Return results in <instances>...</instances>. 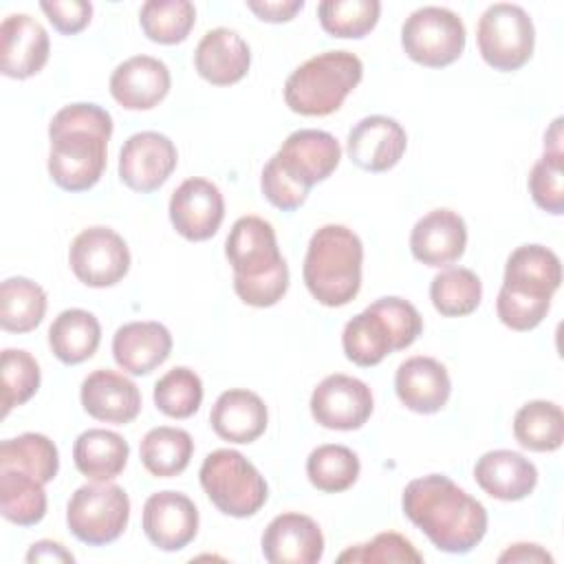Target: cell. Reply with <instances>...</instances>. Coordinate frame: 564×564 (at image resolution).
<instances>
[{"mask_svg": "<svg viewBox=\"0 0 564 564\" xmlns=\"http://www.w3.org/2000/svg\"><path fill=\"white\" fill-rule=\"evenodd\" d=\"M405 518L445 553H469L487 533V509L445 474H427L405 485Z\"/></svg>", "mask_w": 564, "mask_h": 564, "instance_id": "6da1fadb", "label": "cell"}, {"mask_svg": "<svg viewBox=\"0 0 564 564\" xmlns=\"http://www.w3.org/2000/svg\"><path fill=\"white\" fill-rule=\"evenodd\" d=\"M112 117L97 104H68L48 123V174L66 192L95 187L106 170Z\"/></svg>", "mask_w": 564, "mask_h": 564, "instance_id": "7a4b0ae2", "label": "cell"}, {"mask_svg": "<svg viewBox=\"0 0 564 564\" xmlns=\"http://www.w3.org/2000/svg\"><path fill=\"white\" fill-rule=\"evenodd\" d=\"M225 256L234 269V291L245 304L267 308L282 300L289 267L271 223L260 216L238 218L225 240Z\"/></svg>", "mask_w": 564, "mask_h": 564, "instance_id": "3957f363", "label": "cell"}, {"mask_svg": "<svg viewBox=\"0 0 564 564\" xmlns=\"http://www.w3.org/2000/svg\"><path fill=\"white\" fill-rule=\"evenodd\" d=\"M364 245L344 225L319 227L308 242L304 258V284L324 306H346L361 289Z\"/></svg>", "mask_w": 564, "mask_h": 564, "instance_id": "277c9868", "label": "cell"}, {"mask_svg": "<svg viewBox=\"0 0 564 564\" xmlns=\"http://www.w3.org/2000/svg\"><path fill=\"white\" fill-rule=\"evenodd\" d=\"M423 330V319L414 304L403 297H379L350 322L341 333V346L346 357L370 368L383 361L386 355L403 350L416 341Z\"/></svg>", "mask_w": 564, "mask_h": 564, "instance_id": "5b68a950", "label": "cell"}, {"mask_svg": "<svg viewBox=\"0 0 564 564\" xmlns=\"http://www.w3.org/2000/svg\"><path fill=\"white\" fill-rule=\"evenodd\" d=\"M364 75L350 51H324L300 64L284 82L286 106L304 117H326L341 108Z\"/></svg>", "mask_w": 564, "mask_h": 564, "instance_id": "8992f818", "label": "cell"}, {"mask_svg": "<svg viewBox=\"0 0 564 564\" xmlns=\"http://www.w3.org/2000/svg\"><path fill=\"white\" fill-rule=\"evenodd\" d=\"M198 478L212 505L231 518H249L258 513L269 496L262 474L236 449H216L207 454Z\"/></svg>", "mask_w": 564, "mask_h": 564, "instance_id": "52a82bcc", "label": "cell"}, {"mask_svg": "<svg viewBox=\"0 0 564 564\" xmlns=\"http://www.w3.org/2000/svg\"><path fill=\"white\" fill-rule=\"evenodd\" d=\"M130 518V498L115 482H90L75 489L66 505L70 533L90 546L115 542Z\"/></svg>", "mask_w": 564, "mask_h": 564, "instance_id": "ba28073f", "label": "cell"}, {"mask_svg": "<svg viewBox=\"0 0 564 564\" xmlns=\"http://www.w3.org/2000/svg\"><path fill=\"white\" fill-rule=\"evenodd\" d=\"M476 42L482 59L502 73L524 66L535 46V29L529 13L511 2H496L478 20Z\"/></svg>", "mask_w": 564, "mask_h": 564, "instance_id": "9c48e42d", "label": "cell"}, {"mask_svg": "<svg viewBox=\"0 0 564 564\" xmlns=\"http://www.w3.org/2000/svg\"><path fill=\"white\" fill-rule=\"evenodd\" d=\"M465 24L445 7H421L405 18L401 26V46L405 55L427 68L454 64L465 51Z\"/></svg>", "mask_w": 564, "mask_h": 564, "instance_id": "30bf717a", "label": "cell"}, {"mask_svg": "<svg viewBox=\"0 0 564 564\" xmlns=\"http://www.w3.org/2000/svg\"><path fill=\"white\" fill-rule=\"evenodd\" d=\"M68 262L79 282L93 289H106L126 278L130 269V249L115 229L97 225L73 238Z\"/></svg>", "mask_w": 564, "mask_h": 564, "instance_id": "8fae6325", "label": "cell"}, {"mask_svg": "<svg viewBox=\"0 0 564 564\" xmlns=\"http://www.w3.org/2000/svg\"><path fill=\"white\" fill-rule=\"evenodd\" d=\"M339 159V141L330 132L313 128L291 132L271 156L278 170L306 194L313 185L326 181L335 172Z\"/></svg>", "mask_w": 564, "mask_h": 564, "instance_id": "7c38bea8", "label": "cell"}, {"mask_svg": "<svg viewBox=\"0 0 564 564\" xmlns=\"http://www.w3.org/2000/svg\"><path fill=\"white\" fill-rule=\"evenodd\" d=\"M370 388L350 375H328L311 394V414L326 430H359L372 414Z\"/></svg>", "mask_w": 564, "mask_h": 564, "instance_id": "4fadbf2b", "label": "cell"}, {"mask_svg": "<svg viewBox=\"0 0 564 564\" xmlns=\"http://www.w3.org/2000/svg\"><path fill=\"white\" fill-rule=\"evenodd\" d=\"M178 152L170 137L145 130L128 137L119 152V178L134 192L159 189L176 170Z\"/></svg>", "mask_w": 564, "mask_h": 564, "instance_id": "5bb4252c", "label": "cell"}, {"mask_svg": "<svg viewBox=\"0 0 564 564\" xmlns=\"http://www.w3.org/2000/svg\"><path fill=\"white\" fill-rule=\"evenodd\" d=\"M225 218L220 189L200 176L183 181L170 198L172 227L187 240L200 242L212 238Z\"/></svg>", "mask_w": 564, "mask_h": 564, "instance_id": "9a60e30c", "label": "cell"}, {"mask_svg": "<svg viewBox=\"0 0 564 564\" xmlns=\"http://www.w3.org/2000/svg\"><path fill=\"white\" fill-rule=\"evenodd\" d=\"M145 538L161 551H181L198 533V509L181 491H156L143 505Z\"/></svg>", "mask_w": 564, "mask_h": 564, "instance_id": "2e32d148", "label": "cell"}, {"mask_svg": "<svg viewBox=\"0 0 564 564\" xmlns=\"http://www.w3.org/2000/svg\"><path fill=\"white\" fill-rule=\"evenodd\" d=\"M408 148V134L401 123L386 115H370L357 121L346 141L348 159L366 172H386L394 167Z\"/></svg>", "mask_w": 564, "mask_h": 564, "instance_id": "e0dca14e", "label": "cell"}, {"mask_svg": "<svg viewBox=\"0 0 564 564\" xmlns=\"http://www.w3.org/2000/svg\"><path fill=\"white\" fill-rule=\"evenodd\" d=\"M46 29L26 13H11L0 24V70L13 79L33 77L48 62Z\"/></svg>", "mask_w": 564, "mask_h": 564, "instance_id": "ac0fdd59", "label": "cell"}, {"mask_svg": "<svg viewBox=\"0 0 564 564\" xmlns=\"http://www.w3.org/2000/svg\"><path fill=\"white\" fill-rule=\"evenodd\" d=\"M262 555L271 564H315L324 555L322 529L304 513H280L262 533Z\"/></svg>", "mask_w": 564, "mask_h": 564, "instance_id": "d6986e66", "label": "cell"}, {"mask_svg": "<svg viewBox=\"0 0 564 564\" xmlns=\"http://www.w3.org/2000/svg\"><path fill=\"white\" fill-rule=\"evenodd\" d=\"M170 68L152 55H134L110 75V95L126 110H150L170 93Z\"/></svg>", "mask_w": 564, "mask_h": 564, "instance_id": "ffe728a7", "label": "cell"}, {"mask_svg": "<svg viewBox=\"0 0 564 564\" xmlns=\"http://www.w3.org/2000/svg\"><path fill=\"white\" fill-rule=\"evenodd\" d=\"M560 282L562 264L555 251L542 245H522L507 258L500 289L520 297L551 302Z\"/></svg>", "mask_w": 564, "mask_h": 564, "instance_id": "44dd1931", "label": "cell"}, {"mask_svg": "<svg viewBox=\"0 0 564 564\" xmlns=\"http://www.w3.org/2000/svg\"><path fill=\"white\" fill-rule=\"evenodd\" d=\"M82 408L97 421L126 425L141 412V392L134 381L108 368L90 372L82 383Z\"/></svg>", "mask_w": 564, "mask_h": 564, "instance_id": "7402d4cb", "label": "cell"}, {"mask_svg": "<svg viewBox=\"0 0 564 564\" xmlns=\"http://www.w3.org/2000/svg\"><path fill=\"white\" fill-rule=\"evenodd\" d=\"M467 247V225L452 209H432L416 220L410 234L412 256L427 267L456 262Z\"/></svg>", "mask_w": 564, "mask_h": 564, "instance_id": "603a6c76", "label": "cell"}, {"mask_svg": "<svg viewBox=\"0 0 564 564\" xmlns=\"http://www.w3.org/2000/svg\"><path fill=\"white\" fill-rule=\"evenodd\" d=\"M394 390L408 410L419 414H434L445 408L452 392V381L441 361L434 357L416 355L397 368Z\"/></svg>", "mask_w": 564, "mask_h": 564, "instance_id": "cb8c5ba5", "label": "cell"}, {"mask_svg": "<svg viewBox=\"0 0 564 564\" xmlns=\"http://www.w3.org/2000/svg\"><path fill=\"white\" fill-rule=\"evenodd\" d=\"M249 64V44L236 31L225 26L207 31L194 51L196 73L214 86H231L240 82L247 75Z\"/></svg>", "mask_w": 564, "mask_h": 564, "instance_id": "d4e9b609", "label": "cell"}, {"mask_svg": "<svg viewBox=\"0 0 564 564\" xmlns=\"http://www.w3.org/2000/svg\"><path fill=\"white\" fill-rule=\"evenodd\" d=\"M474 478L491 498L513 502L527 498L535 489L538 469L518 452L491 449L476 460Z\"/></svg>", "mask_w": 564, "mask_h": 564, "instance_id": "484cf974", "label": "cell"}, {"mask_svg": "<svg viewBox=\"0 0 564 564\" xmlns=\"http://www.w3.org/2000/svg\"><path fill=\"white\" fill-rule=\"evenodd\" d=\"M172 352V335L159 322H130L112 337V357L130 375H150Z\"/></svg>", "mask_w": 564, "mask_h": 564, "instance_id": "4316f807", "label": "cell"}, {"mask_svg": "<svg viewBox=\"0 0 564 564\" xmlns=\"http://www.w3.org/2000/svg\"><path fill=\"white\" fill-rule=\"evenodd\" d=\"M267 405L264 401L242 388L225 390L209 414L212 430L229 443H253L267 430Z\"/></svg>", "mask_w": 564, "mask_h": 564, "instance_id": "83f0119b", "label": "cell"}, {"mask_svg": "<svg viewBox=\"0 0 564 564\" xmlns=\"http://www.w3.org/2000/svg\"><path fill=\"white\" fill-rule=\"evenodd\" d=\"M130 456L128 441L110 430L90 427L82 432L73 445V460L79 474L95 482L117 478Z\"/></svg>", "mask_w": 564, "mask_h": 564, "instance_id": "f1b7e54d", "label": "cell"}, {"mask_svg": "<svg viewBox=\"0 0 564 564\" xmlns=\"http://www.w3.org/2000/svg\"><path fill=\"white\" fill-rule=\"evenodd\" d=\"M101 341L97 317L84 308L62 311L48 328V346L53 355L68 366L90 359Z\"/></svg>", "mask_w": 564, "mask_h": 564, "instance_id": "f546056e", "label": "cell"}, {"mask_svg": "<svg viewBox=\"0 0 564 564\" xmlns=\"http://www.w3.org/2000/svg\"><path fill=\"white\" fill-rule=\"evenodd\" d=\"M143 467L156 478H172L185 471L194 454L192 436L181 427H152L139 445Z\"/></svg>", "mask_w": 564, "mask_h": 564, "instance_id": "4dcf8cb0", "label": "cell"}, {"mask_svg": "<svg viewBox=\"0 0 564 564\" xmlns=\"http://www.w3.org/2000/svg\"><path fill=\"white\" fill-rule=\"evenodd\" d=\"M46 313V293L29 278H7L0 286V326L7 333L37 328Z\"/></svg>", "mask_w": 564, "mask_h": 564, "instance_id": "1f68e13d", "label": "cell"}, {"mask_svg": "<svg viewBox=\"0 0 564 564\" xmlns=\"http://www.w3.org/2000/svg\"><path fill=\"white\" fill-rule=\"evenodd\" d=\"M516 441L531 452H555L564 441V414L553 401H529L513 416Z\"/></svg>", "mask_w": 564, "mask_h": 564, "instance_id": "d6a6232c", "label": "cell"}, {"mask_svg": "<svg viewBox=\"0 0 564 564\" xmlns=\"http://www.w3.org/2000/svg\"><path fill=\"white\" fill-rule=\"evenodd\" d=\"M0 469L24 471L46 485L57 476L59 454L48 436L37 432H24L15 438L2 441Z\"/></svg>", "mask_w": 564, "mask_h": 564, "instance_id": "836d02e7", "label": "cell"}, {"mask_svg": "<svg viewBox=\"0 0 564 564\" xmlns=\"http://www.w3.org/2000/svg\"><path fill=\"white\" fill-rule=\"evenodd\" d=\"M0 513L18 527H33L46 513L44 485L18 469H0Z\"/></svg>", "mask_w": 564, "mask_h": 564, "instance_id": "e575fe53", "label": "cell"}, {"mask_svg": "<svg viewBox=\"0 0 564 564\" xmlns=\"http://www.w3.org/2000/svg\"><path fill=\"white\" fill-rule=\"evenodd\" d=\"M430 300L443 317L469 315L482 300L480 278L471 269L449 267L432 278Z\"/></svg>", "mask_w": 564, "mask_h": 564, "instance_id": "d590c367", "label": "cell"}, {"mask_svg": "<svg viewBox=\"0 0 564 564\" xmlns=\"http://www.w3.org/2000/svg\"><path fill=\"white\" fill-rule=\"evenodd\" d=\"M359 458L346 445H319L306 458V476L317 491L339 494L359 478Z\"/></svg>", "mask_w": 564, "mask_h": 564, "instance_id": "8d00e7d4", "label": "cell"}, {"mask_svg": "<svg viewBox=\"0 0 564 564\" xmlns=\"http://www.w3.org/2000/svg\"><path fill=\"white\" fill-rule=\"evenodd\" d=\"M196 22L189 0H148L139 9V24L148 40L156 44L183 42Z\"/></svg>", "mask_w": 564, "mask_h": 564, "instance_id": "74e56055", "label": "cell"}, {"mask_svg": "<svg viewBox=\"0 0 564 564\" xmlns=\"http://www.w3.org/2000/svg\"><path fill=\"white\" fill-rule=\"evenodd\" d=\"M381 4L377 0H324L317 4L322 29L333 37L359 40L379 22Z\"/></svg>", "mask_w": 564, "mask_h": 564, "instance_id": "f35d334b", "label": "cell"}, {"mask_svg": "<svg viewBox=\"0 0 564 564\" xmlns=\"http://www.w3.org/2000/svg\"><path fill=\"white\" fill-rule=\"evenodd\" d=\"M203 401V381L200 377L185 368L176 366L167 370L154 383V405L172 419H189L198 412Z\"/></svg>", "mask_w": 564, "mask_h": 564, "instance_id": "ab89813d", "label": "cell"}, {"mask_svg": "<svg viewBox=\"0 0 564 564\" xmlns=\"http://www.w3.org/2000/svg\"><path fill=\"white\" fill-rule=\"evenodd\" d=\"M2 416L26 403L40 388V366L35 357L20 348H4L0 357Z\"/></svg>", "mask_w": 564, "mask_h": 564, "instance_id": "60d3db41", "label": "cell"}, {"mask_svg": "<svg viewBox=\"0 0 564 564\" xmlns=\"http://www.w3.org/2000/svg\"><path fill=\"white\" fill-rule=\"evenodd\" d=\"M564 154L560 152H544L529 172V192L533 203L553 214L560 216L564 212Z\"/></svg>", "mask_w": 564, "mask_h": 564, "instance_id": "b9f144b4", "label": "cell"}, {"mask_svg": "<svg viewBox=\"0 0 564 564\" xmlns=\"http://www.w3.org/2000/svg\"><path fill=\"white\" fill-rule=\"evenodd\" d=\"M337 562H359V564H386V562H423V555L416 551V546L403 538L401 533L386 531L377 533L370 542L355 544L337 555Z\"/></svg>", "mask_w": 564, "mask_h": 564, "instance_id": "7bdbcfd3", "label": "cell"}, {"mask_svg": "<svg viewBox=\"0 0 564 564\" xmlns=\"http://www.w3.org/2000/svg\"><path fill=\"white\" fill-rule=\"evenodd\" d=\"M551 302L546 300H529L513 295L505 289L498 291L496 300V313L500 322L511 330H531L535 328L549 313Z\"/></svg>", "mask_w": 564, "mask_h": 564, "instance_id": "ee69618b", "label": "cell"}, {"mask_svg": "<svg viewBox=\"0 0 564 564\" xmlns=\"http://www.w3.org/2000/svg\"><path fill=\"white\" fill-rule=\"evenodd\" d=\"M260 187H262L264 198H267L273 207H278V209H282V212H293V209L302 207L304 200H306V196H308L304 189H300L295 183H291V181L278 170V165H275L271 159H269L267 165L262 167Z\"/></svg>", "mask_w": 564, "mask_h": 564, "instance_id": "f6af8a7d", "label": "cell"}, {"mask_svg": "<svg viewBox=\"0 0 564 564\" xmlns=\"http://www.w3.org/2000/svg\"><path fill=\"white\" fill-rule=\"evenodd\" d=\"M40 9L46 13L53 29L64 35H75L86 29L93 15V4L86 0H44L40 2Z\"/></svg>", "mask_w": 564, "mask_h": 564, "instance_id": "bcb514c9", "label": "cell"}, {"mask_svg": "<svg viewBox=\"0 0 564 564\" xmlns=\"http://www.w3.org/2000/svg\"><path fill=\"white\" fill-rule=\"evenodd\" d=\"M247 9L253 11L262 22H289L297 11L304 9V0H247Z\"/></svg>", "mask_w": 564, "mask_h": 564, "instance_id": "7dc6e473", "label": "cell"}, {"mask_svg": "<svg viewBox=\"0 0 564 564\" xmlns=\"http://www.w3.org/2000/svg\"><path fill=\"white\" fill-rule=\"evenodd\" d=\"M73 560L75 555L53 540H40L31 544L26 553V562H73Z\"/></svg>", "mask_w": 564, "mask_h": 564, "instance_id": "c3c4849f", "label": "cell"}, {"mask_svg": "<svg viewBox=\"0 0 564 564\" xmlns=\"http://www.w3.org/2000/svg\"><path fill=\"white\" fill-rule=\"evenodd\" d=\"M498 562H553V557L538 544H513L509 546L500 557Z\"/></svg>", "mask_w": 564, "mask_h": 564, "instance_id": "681fc988", "label": "cell"}, {"mask_svg": "<svg viewBox=\"0 0 564 564\" xmlns=\"http://www.w3.org/2000/svg\"><path fill=\"white\" fill-rule=\"evenodd\" d=\"M544 152H562V117H557L544 134Z\"/></svg>", "mask_w": 564, "mask_h": 564, "instance_id": "f907efd6", "label": "cell"}]
</instances>
